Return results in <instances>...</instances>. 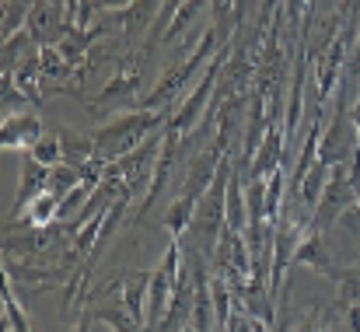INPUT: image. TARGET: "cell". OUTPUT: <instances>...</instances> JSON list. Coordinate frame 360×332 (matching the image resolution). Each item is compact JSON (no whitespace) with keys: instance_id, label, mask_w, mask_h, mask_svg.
I'll return each mask as SVG.
<instances>
[{"instance_id":"6da1fadb","label":"cell","mask_w":360,"mask_h":332,"mask_svg":"<svg viewBox=\"0 0 360 332\" xmlns=\"http://www.w3.org/2000/svg\"><path fill=\"white\" fill-rule=\"evenodd\" d=\"M161 122H165L161 112H136V115L116 119V122L102 126L98 133H91L95 136V151H105L109 158H126V154H133L136 140H143V133L161 126Z\"/></svg>"},{"instance_id":"7a4b0ae2","label":"cell","mask_w":360,"mask_h":332,"mask_svg":"<svg viewBox=\"0 0 360 332\" xmlns=\"http://www.w3.org/2000/svg\"><path fill=\"white\" fill-rule=\"evenodd\" d=\"M179 252H182V248H179V238H172V241H168V252H165V259H161V266L150 273L147 332H158L165 312H168V305H172V298H175V290H179V276H182V255H179Z\"/></svg>"},{"instance_id":"3957f363","label":"cell","mask_w":360,"mask_h":332,"mask_svg":"<svg viewBox=\"0 0 360 332\" xmlns=\"http://www.w3.org/2000/svg\"><path fill=\"white\" fill-rule=\"evenodd\" d=\"M354 200H357L354 179L347 175V165H336L333 179H329V182H326V189H322V200H319V210H315L311 231L326 234V231L336 224V217H343V214L354 207Z\"/></svg>"},{"instance_id":"277c9868","label":"cell","mask_w":360,"mask_h":332,"mask_svg":"<svg viewBox=\"0 0 360 332\" xmlns=\"http://www.w3.org/2000/svg\"><path fill=\"white\" fill-rule=\"evenodd\" d=\"M46 189H49V168L39 165L35 158H28L25 168H21V186H18V200L11 207V221H18L28 210V203H35Z\"/></svg>"},{"instance_id":"5b68a950","label":"cell","mask_w":360,"mask_h":332,"mask_svg":"<svg viewBox=\"0 0 360 332\" xmlns=\"http://www.w3.org/2000/svg\"><path fill=\"white\" fill-rule=\"evenodd\" d=\"M290 262H294V266H311L315 273L340 280V273H336V266H333V259H329V252H326V238H322L319 231H311L304 241H297Z\"/></svg>"},{"instance_id":"8992f818","label":"cell","mask_w":360,"mask_h":332,"mask_svg":"<svg viewBox=\"0 0 360 332\" xmlns=\"http://www.w3.org/2000/svg\"><path fill=\"white\" fill-rule=\"evenodd\" d=\"M39 136H42V122H39V115L25 112V115H7V119H4V147H7V151L35 147Z\"/></svg>"},{"instance_id":"52a82bcc","label":"cell","mask_w":360,"mask_h":332,"mask_svg":"<svg viewBox=\"0 0 360 332\" xmlns=\"http://www.w3.org/2000/svg\"><path fill=\"white\" fill-rule=\"evenodd\" d=\"M217 67H221V56L214 60V67H210V74L200 81V88L186 98V106L179 109V115L172 119V133L179 136V133H186L193 122H196V115H200V109H203V102H207V95H210V88H214V74H217Z\"/></svg>"},{"instance_id":"ba28073f","label":"cell","mask_w":360,"mask_h":332,"mask_svg":"<svg viewBox=\"0 0 360 332\" xmlns=\"http://www.w3.org/2000/svg\"><path fill=\"white\" fill-rule=\"evenodd\" d=\"M56 214H63V196H56V193L46 189V193H42V196H39L21 217L32 224V227H46V224H53Z\"/></svg>"},{"instance_id":"9c48e42d","label":"cell","mask_w":360,"mask_h":332,"mask_svg":"<svg viewBox=\"0 0 360 332\" xmlns=\"http://www.w3.org/2000/svg\"><path fill=\"white\" fill-rule=\"evenodd\" d=\"M91 319H98V322H105V326H112V332H147L140 329L133 319H129V312H122V305H105V308H91Z\"/></svg>"},{"instance_id":"30bf717a","label":"cell","mask_w":360,"mask_h":332,"mask_svg":"<svg viewBox=\"0 0 360 332\" xmlns=\"http://www.w3.org/2000/svg\"><path fill=\"white\" fill-rule=\"evenodd\" d=\"M32 158L46 168H56L63 161V140L60 136H39L35 147H32Z\"/></svg>"},{"instance_id":"8fae6325","label":"cell","mask_w":360,"mask_h":332,"mask_svg":"<svg viewBox=\"0 0 360 332\" xmlns=\"http://www.w3.org/2000/svg\"><path fill=\"white\" fill-rule=\"evenodd\" d=\"M4 319H7V326H11L14 332H35L32 329V322L25 319V312H21L18 298L11 294V287H4Z\"/></svg>"},{"instance_id":"7c38bea8","label":"cell","mask_w":360,"mask_h":332,"mask_svg":"<svg viewBox=\"0 0 360 332\" xmlns=\"http://www.w3.org/2000/svg\"><path fill=\"white\" fill-rule=\"evenodd\" d=\"M74 332H91V315H81V322H77Z\"/></svg>"},{"instance_id":"4fadbf2b","label":"cell","mask_w":360,"mask_h":332,"mask_svg":"<svg viewBox=\"0 0 360 332\" xmlns=\"http://www.w3.org/2000/svg\"><path fill=\"white\" fill-rule=\"evenodd\" d=\"M182 332H200V329H196V326H186V329H182Z\"/></svg>"}]
</instances>
